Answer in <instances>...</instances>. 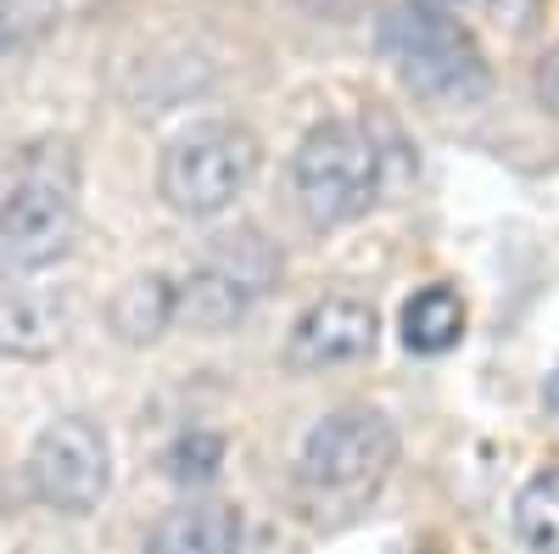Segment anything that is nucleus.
<instances>
[{"mask_svg": "<svg viewBox=\"0 0 559 554\" xmlns=\"http://www.w3.org/2000/svg\"><path fill=\"white\" fill-rule=\"evenodd\" d=\"M386 163L392 152L376 141L369 123H347L331 118L308 129V141L297 146V202L308 213L313 229H336L369 213L386 191Z\"/></svg>", "mask_w": 559, "mask_h": 554, "instance_id": "obj_3", "label": "nucleus"}, {"mask_svg": "<svg viewBox=\"0 0 559 554\" xmlns=\"http://www.w3.org/2000/svg\"><path fill=\"white\" fill-rule=\"evenodd\" d=\"M263 146L241 123H197L163 152V197L185 219H213L258 179Z\"/></svg>", "mask_w": 559, "mask_h": 554, "instance_id": "obj_5", "label": "nucleus"}, {"mask_svg": "<svg viewBox=\"0 0 559 554\" xmlns=\"http://www.w3.org/2000/svg\"><path fill=\"white\" fill-rule=\"evenodd\" d=\"M426 554H431V549H426Z\"/></svg>", "mask_w": 559, "mask_h": 554, "instance_id": "obj_18", "label": "nucleus"}, {"mask_svg": "<svg viewBox=\"0 0 559 554\" xmlns=\"http://www.w3.org/2000/svg\"><path fill=\"white\" fill-rule=\"evenodd\" d=\"M39 23H45V0H0V57L34 39Z\"/></svg>", "mask_w": 559, "mask_h": 554, "instance_id": "obj_15", "label": "nucleus"}, {"mask_svg": "<svg viewBox=\"0 0 559 554\" xmlns=\"http://www.w3.org/2000/svg\"><path fill=\"white\" fill-rule=\"evenodd\" d=\"M397 465V432L381 409H336L308 432L302 459H297V493L313 521H347Z\"/></svg>", "mask_w": 559, "mask_h": 554, "instance_id": "obj_1", "label": "nucleus"}, {"mask_svg": "<svg viewBox=\"0 0 559 554\" xmlns=\"http://www.w3.org/2000/svg\"><path fill=\"white\" fill-rule=\"evenodd\" d=\"M73 157L68 146H39L0 202V274H34L73 252Z\"/></svg>", "mask_w": 559, "mask_h": 554, "instance_id": "obj_4", "label": "nucleus"}, {"mask_svg": "<svg viewBox=\"0 0 559 554\" xmlns=\"http://www.w3.org/2000/svg\"><path fill=\"white\" fill-rule=\"evenodd\" d=\"M376 337H381V319H376V308H369V303H358V297H324V303H313L297 319L286 358L297 369L353 364V358L376 353Z\"/></svg>", "mask_w": 559, "mask_h": 554, "instance_id": "obj_7", "label": "nucleus"}, {"mask_svg": "<svg viewBox=\"0 0 559 554\" xmlns=\"http://www.w3.org/2000/svg\"><path fill=\"white\" fill-rule=\"evenodd\" d=\"M107 319H112L118 342L146 347V342H157L174 326V286L163 281V274H134V281L112 297Z\"/></svg>", "mask_w": 559, "mask_h": 554, "instance_id": "obj_11", "label": "nucleus"}, {"mask_svg": "<svg viewBox=\"0 0 559 554\" xmlns=\"http://www.w3.org/2000/svg\"><path fill=\"white\" fill-rule=\"evenodd\" d=\"M537 90H543V102L559 113V51L543 57V68H537Z\"/></svg>", "mask_w": 559, "mask_h": 554, "instance_id": "obj_16", "label": "nucleus"}, {"mask_svg": "<svg viewBox=\"0 0 559 554\" xmlns=\"http://www.w3.org/2000/svg\"><path fill=\"white\" fill-rule=\"evenodd\" d=\"M515 538L526 554H559V465H543L515 498Z\"/></svg>", "mask_w": 559, "mask_h": 554, "instance_id": "obj_13", "label": "nucleus"}, {"mask_svg": "<svg viewBox=\"0 0 559 554\" xmlns=\"http://www.w3.org/2000/svg\"><path fill=\"white\" fill-rule=\"evenodd\" d=\"M163 465L179 487H207L224 471V437L218 432H185V437H174Z\"/></svg>", "mask_w": 559, "mask_h": 554, "instance_id": "obj_14", "label": "nucleus"}, {"mask_svg": "<svg viewBox=\"0 0 559 554\" xmlns=\"http://www.w3.org/2000/svg\"><path fill=\"white\" fill-rule=\"evenodd\" d=\"M146 554H241V510L218 498L179 504L152 527Z\"/></svg>", "mask_w": 559, "mask_h": 554, "instance_id": "obj_10", "label": "nucleus"}, {"mask_svg": "<svg viewBox=\"0 0 559 554\" xmlns=\"http://www.w3.org/2000/svg\"><path fill=\"white\" fill-rule=\"evenodd\" d=\"M548 403L559 409V364H554V376H548Z\"/></svg>", "mask_w": 559, "mask_h": 554, "instance_id": "obj_17", "label": "nucleus"}, {"mask_svg": "<svg viewBox=\"0 0 559 554\" xmlns=\"http://www.w3.org/2000/svg\"><path fill=\"white\" fill-rule=\"evenodd\" d=\"M381 51L414 96L442 107H471L492 84L481 45L431 0H403L381 17Z\"/></svg>", "mask_w": 559, "mask_h": 554, "instance_id": "obj_2", "label": "nucleus"}, {"mask_svg": "<svg viewBox=\"0 0 559 554\" xmlns=\"http://www.w3.org/2000/svg\"><path fill=\"white\" fill-rule=\"evenodd\" d=\"M464 337V303L453 286H426L403 303V347L408 353H448Z\"/></svg>", "mask_w": 559, "mask_h": 554, "instance_id": "obj_12", "label": "nucleus"}, {"mask_svg": "<svg viewBox=\"0 0 559 554\" xmlns=\"http://www.w3.org/2000/svg\"><path fill=\"white\" fill-rule=\"evenodd\" d=\"M73 297L57 286H12L0 292V353L7 358H51L68 342Z\"/></svg>", "mask_w": 559, "mask_h": 554, "instance_id": "obj_8", "label": "nucleus"}, {"mask_svg": "<svg viewBox=\"0 0 559 554\" xmlns=\"http://www.w3.org/2000/svg\"><path fill=\"white\" fill-rule=\"evenodd\" d=\"M28 487L57 516L96 510L112 487V448H107L102 426L84 421V414H68V421L45 426L28 453Z\"/></svg>", "mask_w": 559, "mask_h": 554, "instance_id": "obj_6", "label": "nucleus"}, {"mask_svg": "<svg viewBox=\"0 0 559 554\" xmlns=\"http://www.w3.org/2000/svg\"><path fill=\"white\" fill-rule=\"evenodd\" d=\"M252 303H258V292L236 269H224L218 258H202V269H191V281L174 286V319L185 331H202V337L236 331L252 314Z\"/></svg>", "mask_w": 559, "mask_h": 554, "instance_id": "obj_9", "label": "nucleus"}]
</instances>
